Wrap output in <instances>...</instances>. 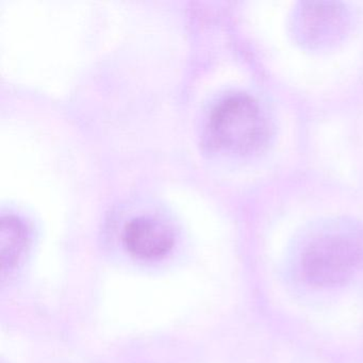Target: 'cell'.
Here are the masks:
<instances>
[{
	"instance_id": "1",
	"label": "cell",
	"mask_w": 363,
	"mask_h": 363,
	"mask_svg": "<svg viewBox=\"0 0 363 363\" xmlns=\"http://www.w3.org/2000/svg\"><path fill=\"white\" fill-rule=\"evenodd\" d=\"M303 277L314 286L344 284L363 267V233L354 227H333L315 235L303 248Z\"/></svg>"
},
{
	"instance_id": "4",
	"label": "cell",
	"mask_w": 363,
	"mask_h": 363,
	"mask_svg": "<svg viewBox=\"0 0 363 363\" xmlns=\"http://www.w3.org/2000/svg\"><path fill=\"white\" fill-rule=\"evenodd\" d=\"M123 241L127 250L144 260L160 259L169 254L174 245L171 229L156 218H133L125 227Z\"/></svg>"
},
{
	"instance_id": "2",
	"label": "cell",
	"mask_w": 363,
	"mask_h": 363,
	"mask_svg": "<svg viewBox=\"0 0 363 363\" xmlns=\"http://www.w3.org/2000/svg\"><path fill=\"white\" fill-rule=\"evenodd\" d=\"M209 129L216 145L239 154L259 150L269 135L264 110L256 99L243 93L229 95L214 107Z\"/></svg>"
},
{
	"instance_id": "5",
	"label": "cell",
	"mask_w": 363,
	"mask_h": 363,
	"mask_svg": "<svg viewBox=\"0 0 363 363\" xmlns=\"http://www.w3.org/2000/svg\"><path fill=\"white\" fill-rule=\"evenodd\" d=\"M27 245V231L20 218L3 216L0 224V248L4 272L16 267Z\"/></svg>"
},
{
	"instance_id": "3",
	"label": "cell",
	"mask_w": 363,
	"mask_h": 363,
	"mask_svg": "<svg viewBox=\"0 0 363 363\" xmlns=\"http://www.w3.org/2000/svg\"><path fill=\"white\" fill-rule=\"evenodd\" d=\"M296 28L303 41L320 45L335 39L345 28V11L333 1H309L299 10Z\"/></svg>"
}]
</instances>
